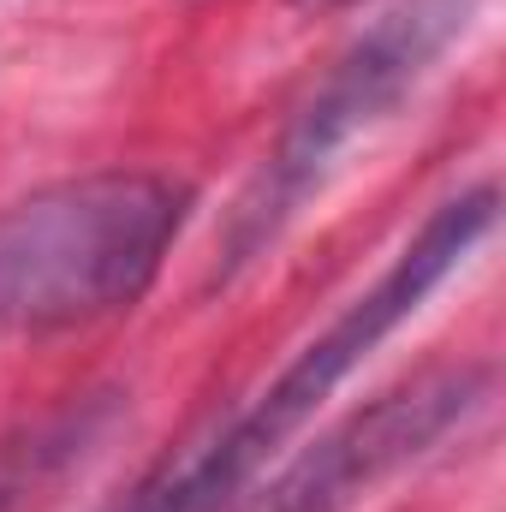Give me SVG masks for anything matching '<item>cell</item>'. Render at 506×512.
Listing matches in <instances>:
<instances>
[{"instance_id":"obj_5","label":"cell","mask_w":506,"mask_h":512,"mask_svg":"<svg viewBox=\"0 0 506 512\" xmlns=\"http://www.w3.org/2000/svg\"><path fill=\"white\" fill-rule=\"evenodd\" d=\"M84 441H90V417H60V423H48V429H36V435H24V441H12V447H0V512H24L36 501V489L42 483H54L78 453H84Z\"/></svg>"},{"instance_id":"obj_6","label":"cell","mask_w":506,"mask_h":512,"mask_svg":"<svg viewBox=\"0 0 506 512\" xmlns=\"http://www.w3.org/2000/svg\"><path fill=\"white\" fill-rule=\"evenodd\" d=\"M304 12H334V6H352V0H298Z\"/></svg>"},{"instance_id":"obj_4","label":"cell","mask_w":506,"mask_h":512,"mask_svg":"<svg viewBox=\"0 0 506 512\" xmlns=\"http://www.w3.org/2000/svg\"><path fill=\"white\" fill-rule=\"evenodd\" d=\"M489 399L483 364H435L411 382L376 393L346 423H334L316 447H304L251 512H352L387 477L423 459L441 435H453Z\"/></svg>"},{"instance_id":"obj_3","label":"cell","mask_w":506,"mask_h":512,"mask_svg":"<svg viewBox=\"0 0 506 512\" xmlns=\"http://www.w3.org/2000/svg\"><path fill=\"white\" fill-rule=\"evenodd\" d=\"M495 215H501V191L495 185H471V191L447 197L417 227V239L393 256V268L381 274L376 286L358 292L274 382L256 393L251 411H233V417L215 423V441H221V453H227V465H233L239 483H251L256 471L316 417V405L346 382L393 328H405L423 310V298L495 233Z\"/></svg>"},{"instance_id":"obj_1","label":"cell","mask_w":506,"mask_h":512,"mask_svg":"<svg viewBox=\"0 0 506 512\" xmlns=\"http://www.w3.org/2000/svg\"><path fill=\"white\" fill-rule=\"evenodd\" d=\"M185 209L191 191L161 173H90L0 209V328L60 334L131 310Z\"/></svg>"},{"instance_id":"obj_2","label":"cell","mask_w":506,"mask_h":512,"mask_svg":"<svg viewBox=\"0 0 506 512\" xmlns=\"http://www.w3.org/2000/svg\"><path fill=\"white\" fill-rule=\"evenodd\" d=\"M483 0H411L399 12L376 18L346 54L340 66L322 78V90L298 108V120L274 143V155L262 161L256 185L239 197L233 221H227V256H221V280L233 268H245L262 256L280 227L334 179V167L358 149V137H370L381 120H393V108L435 72V60L471 30Z\"/></svg>"}]
</instances>
